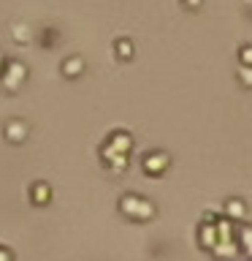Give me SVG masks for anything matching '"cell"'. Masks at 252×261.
I'll use <instances>...</instances> for the list:
<instances>
[{
    "label": "cell",
    "mask_w": 252,
    "mask_h": 261,
    "mask_svg": "<svg viewBox=\"0 0 252 261\" xmlns=\"http://www.w3.org/2000/svg\"><path fill=\"white\" fill-rule=\"evenodd\" d=\"M81 71H84V60H81V57H68V60H62L65 76H79Z\"/></svg>",
    "instance_id": "obj_6"
},
{
    "label": "cell",
    "mask_w": 252,
    "mask_h": 261,
    "mask_svg": "<svg viewBox=\"0 0 252 261\" xmlns=\"http://www.w3.org/2000/svg\"><path fill=\"white\" fill-rule=\"evenodd\" d=\"M0 261H14V253L8 248H3V245H0Z\"/></svg>",
    "instance_id": "obj_10"
},
{
    "label": "cell",
    "mask_w": 252,
    "mask_h": 261,
    "mask_svg": "<svg viewBox=\"0 0 252 261\" xmlns=\"http://www.w3.org/2000/svg\"><path fill=\"white\" fill-rule=\"evenodd\" d=\"M168 163H171V158H168L166 152L154 150V152H149V155L144 158V171H146V174H154V177H158V174H163V171H166Z\"/></svg>",
    "instance_id": "obj_3"
},
{
    "label": "cell",
    "mask_w": 252,
    "mask_h": 261,
    "mask_svg": "<svg viewBox=\"0 0 252 261\" xmlns=\"http://www.w3.org/2000/svg\"><path fill=\"white\" fill-rule=\"evenodd\" d=\"M3 68H6V57H3V52H0V73H3Z\"/></svg>",
    "instance_id": "obj_13"
},
{
    "label": "cell",
    "mask_w": 252,
    "mask_h": 261,
    "mask_svg": "<svg viewBox=\"0 0 252 261\" xmlns=\"http://www.w3.org/2000/svg\"><path fill=\"white\" fill-rule=\"evenodd\" d=\"M119 210L125 212V215H130L133 220H149L154 218V204L152 201H146L144 196H138V193H125L119 199Z\"/></svg>",
    "instance_id": "obj_1"
},
{
    "label": "cell",
    "mask_w": 252,
    "mask_h": 261,
    "mask_svg": "<svg viewBox=\"0 0 252 261\" xmlns=\"http://www.w3.org/2000/svg\"><path fill=\"white\" fill-rule=\"evenodd\" d=\"M184 3L190 6V8H198V6H201V0H184Z\"/></svg>",
    "instance_id": "obj_12"
},
{
    "label": "cell",
    "mask_w": 252,
    "mask_h": 261,
    "mask_svg": "<svg viewBox=\"0 0 252 261\" xmlns=\"http://www.w3.org/2000/svg\"><path fill=\"white\" fill-rule=\"evenodd\" d=\"M0 79H3V85H6V90H19L22 87V82L27 79V68H24L22 63H6V68H3V73H0Z\"/></svg>",
    "instance_id": "obj_2"
},
{
    "label": "cell",
    "mask_w": 252,
    "mask_h": 261,
    "mask_svg": "<svg viewBox=\"0 0 252 261\" xmlns=\"http://www.w3.org/2000/svg\"><path fill=\"white\" fill-rule=\"evenodd\" d=\"M225 210H228V218H244V212H247V204H244L241 199H228V204H225Z\"/></svg>",
    "instance_id": "obj_7"
},
{
    "label": "cell",
    "mask_w": 252,
    "mask_h": 261,
    "mask_svg": "<svg viewBox=\"0 0 252 261\" xmlns=\"http://www.w3.org/2000/svg\"><path fill=\"white\" fill-rule=\"evenodd\" d=\"M6 139L8 142H22V139H27V122L24 120H8L6 122Z\"/></svg>",
    "instance_id": "obj_4"
},
{
    "label": "cell",
    "mask_w": 252,
    "mask_h": 261,
    "mask_svg": "<svg viewBox=\"0 0 252 261\" xmlns=\"http://www.w3.org/2000/svg\"><path fill=\"white\" fill-rule=\"evenodd\" d=\"M114 49H117V57H119V60H125V57L133 55V44H130L128 38H119L117 44H114Z\"/></svg>",
    "instance_id": "obj_9"
},
{
    "label": "cell",
    "mask_w": 252,
    "mask_h": 261,
    "mask_svg": "<svg viewBox=\"0 0 252 261\" xmlns=\"http://www.w3.org/2000/svg\"><path fill=\"white\" fill-rule=\"evenodd\" d=\"M30 199H33V204H49V199H52V185L49 182H33V188H30Z\"/></svg>",
    "instance_id": "obj_5"
},
{
    "label": "cell",
    "mask_w": 252,
    "mask_h": 261,
    "mask_svg": "<svg viewBox=\"0 0 252 261\" xmlns=\"http://www.w3.org/2000/svg\"><path fill=\"white\" fill-rule=\"evenodd\" d=\"M241 76H244V82H247V85H252V73H249V71L241 68Z\"/></svg>",
    "instance_id": "obj_11"
},
{
    "label": "cell",
    "mask_w": 252,
    "mask_h": 261,
    "mask_svg": "<svg viewBox=\"0 0 252 261\" xmlns=\"http://www.w3.org/2000/svg\"><path fill=\"white\" fill-rule=\"evenodd\" d=\"M239 245H241V250L247 253V256H252V228L249 226L239 228Z\"/></svg>",
    "instance_id": "obj_8"
}]
</instances>
